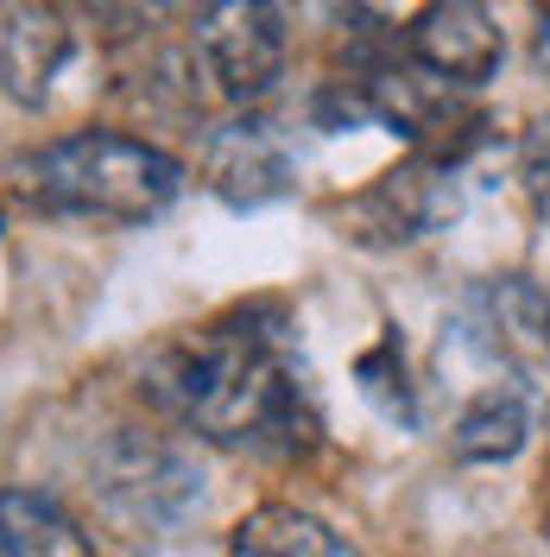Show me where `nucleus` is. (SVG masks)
<instances>
[{
    "label": "nucleus",
    "instance_id": "nucleus-15",
    "mask_svg": "<svg viewBox=\"0 0 550 557\" xmlns=\"http://www.w3.org/2000/svg\"><path fill=\"white\" fill-rule=\"evenodd\" d=\"M89 7L108 13V20H121V26H146V20L172 13V7H184V0H89Z\"/></svg>",
    "mask_w": 550,
    "mask_h": 557
},
{
    "label": "nucleus",
    "instance_id": "nucleus-17",
    "mask_svg": "<svg viewBox=\"0 0 550 557\" xmlns=\"http://www.w3.org/2000/svg\"><path fill=\"white\" fill-rule=\"evenodd\" d=\"M545 532H550V520H545Z\"/></svg>",
    "mask_w": 550,
    "mask_h": 557
},
{
    "label": "nucleus",
    "instance_id": "nucleus-3",
    "mask_svg": "<svg viewBox=\"0 0 550 557\" xmlns=\"http://www.w3.org/2000/svg\"><path fill=\"white\" fill-rule=\"evenodd\" d=\"M455 343L482 368H500L507 386H550V292L525 273H500L462 292Z\"/></svg>",
    "mask_w": 550,
    "mask_h": 557
},
{
    "label": "nucleus",
    "instance_id": "nucleus-7",
    "mask_svg": "<svg viewBox=\"0 0 550 557\" xmlns=\"http://www.w3.org/2000/svg\"><path fill=\"white\" fill-rule=\"evenodd\" d=\"M455 165L449 159H412V165H392L374 190L354 203V222L374 235V242H417V235H437L455 222Z\"/></svg>",
    "mask_w": 550,
    "mask_h": 557
},
{
    "label": "nucleus",
    "instance_id": "nucleus-14",
    "mask_svg": "<svg viewBox=\"0 0 550 557\" xmlns=\"http://www.w3.org/2000/svg\"><path fill=\"white\" fill-rule=\"evenodd\" d=\"M518 177H525V190H532V209L550 222V114L525 134V152H518Z\"/></svg>",
    "mask_w": 550,
    "mask_h": 557
},
{
    "label": "nucleus",
    "instance_id": "nucleus-2",
    "mask_svg": "<svg viewBox=\"0 0 550 557\" xmlns=\"http://www.w3.org/2000/svg\"><path fill=\"white\" fill-rule=\"evenodd\" d=\"M7 177H13L20 203L38 209V215L108 222V228H146L184 190V165L165 146L134 134H108V127L45 139V146L13 159Z\"/></svg>",
    "mask_w": 550,
    "mask_h": 557
},
{
    "label": "nucleus",
    "instance_id": "nucleus-6",
    "mask_svg": "<svg viewBox=\"0 0 550 557\" xmlns=\"http://www.w3.org/2000/svg\"><path fill=\"white\" fill-rule=\"evenodd\" d=\"M405 58L455 89H482L487 76H500L507 38L493 26L487 0H430L405 26Z\"/></svg>",
    "mask_w": 550,
    "mask_h": 557
},
{
    "label": "nucleus",
    "instance_id": "nucleus-11",
    "mask_svg": "<svg viewBox=\"0 0 550 557\" xmlns=\"http://www.w3.org/2000/svg\"><path fill=\"white\" fill-rule=\"evenodd\" d=\"M525 431H532V406L518 386H482L455 424H449V456L455 462H507L525 450Z\"/></svg>",
    "mask_w": 550,
    "mask_h": 557
},
{
    "label": "nucleus",
    "instance_id": "nucleus-12",
    "mask_svg": "<svg viewBox=\"0 0 550 557\" xmlns=\"http://www.w3.org/2000/svg\"><path fill=\"white\" fill-rule=\"evenodd\" d=\"M228 557H361V552H354L329 520L273 500V507H253V513L235 525Z\"/></svg>",
    "mask_w": 550,
    "mask_h": 557
},
{
    "label": "nucleus",
    "instance_id": "nucleus-13",
    "mask_svg": "<svg viewBox=\"0 0 550 557\" xmlns=\"http://www.w3.org/2000/svg\"><path fill=\"white\" fill-rule=\"evenodd\" d=\"M354 381H361V399L374 406L386 424H405V431H417V386L412 374H405V355H399V343L386 336V343H374L361 361H354Z\"/></svg>",
    "mask_w": 550,
    "mask_h": 557
},
{
    "label": "nucleus",
    "instance_id": "nucleus-16",
    "mask_svg": "<svg viewBox=\"0 0 550 557\" xmlns=\"http://www.w3.org/2000/svg\"><path fill=\"white\" fill-rule=\"evenodd\" d=\"M538 51L550 58V0H538Z\"/></svg>",
    "mask_w": 550,
    "mask_h": 557
},
{
    "label": "nucleus",
    "instance_id": "nucleus-5",
    "mask_svg": "<svg viewBox=\"0 0 550 557\" xmlns=\"http://www.w3.org/2000/svg\"><path fill=\"white\" fill-rule=\"evenodd\" d=\"M197 64L222 102H260L285 76V13L278 0H203L197 7Z\"/></svg>",
    "mask_w": 550,
    "mask_h": 557
},
{
    "label": "nucleus",
    "instance_id": "nucleus-10",
    "mask_svg": "<svg viewBox=\"0 0 550 557\" xmlns=\"http://www.w3.org/2000/svg\"><path fill=\"white\" fill-rule=\"evenodd\" d=\"M0 557H96V545L51 494L0 487Z\"/></svg>",
    "mask_w": 550,
    "mask_h": 557
},
{
    "label": "nucleus",
    "instance_id": "nucleus-4",
    "mask_svg": "<svg viewBox=\"0 0 550 557\" xmlns=\"http://www.w3.org/2000/svg\"><path fill=\"white\" fill-rule=\"evenodd\" d=\"M96 500H102L114 520L127 525L134 539L146 532H172L190 507H197V469L184 462V450H172L165 437L152 431H121L96 462Z\"/></svg>",
    "mask_w": 550,
    "mask_h": 557
},
{
    "label": "nucleus",
    "instance_id": "nucleus-8",
    "mask_svg": "<svg viewBox=\"0 0 550 557\" xmlns=\"http://www.w3.org/2000/svg\"><path fill=\"white\" fill-rule=\"evenodd\" d=\"M70 51H76V33L58 7H45V0L7 7V20H0V89L20 108H38L51 96L58 70L70 64Z\"/></svg>",
    "mask_w": 550,
    "mask_h": 557
},
{
    "label": "nucleus",
    "instance_id": "nucleus-1",
    "mask_svg": "<svg viewBox=\"0 0 550 557\" xmlns=\"http://www.w3.org/2000/svg\"><path fill=\"white\" fill-rule=\"evenodd\" d=\"M152 393L197 437L253 456H304L323 437L310 406L304 361L291 348V323L273 305H247L203 323L159 355Z\"/></svg>",
    "mask_w": 550,
    "mask_h": 557
},
{
    "label": "nucleus",
    "instance_id": "nucleus-9",
    "mask_svg": "<svg viewBox=\"0 0 550 557\" xmlns=\"http://www.w3.org/2000/svg\"><path fill=\"white\" fill-rule=\"evenodd\" d=\"M209 184H215V197L228 209H260L291 190V159H285V146L260 121H247V127H228L215 139Z\"/></svg>",
    "mask_w": 550,
    "mask_h": 557
}]
</instances>
